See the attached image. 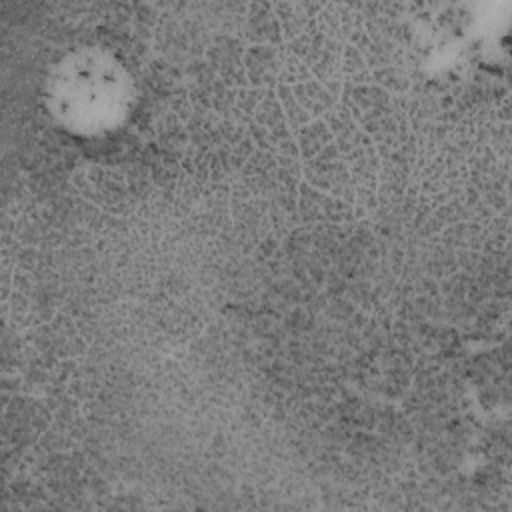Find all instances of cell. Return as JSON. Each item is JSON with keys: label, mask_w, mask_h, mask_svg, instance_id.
<instances>
[{"label": "cell", "mask_w": 512, "mask_h": 512, "mask_svg": "<svg viewBox=\"0 0 512 512\" xmlns=\"http://www.w3.org/2000/svg\"><path fill=\"white\" fill-rule=\"evenodd\" d=\"M134 100L124 62L100 46H80L60 56L44 80L50 116L68 132L96 136L118 128Z\"/></svg>", "instance_id": "6da1fadb"}]
</instances>
